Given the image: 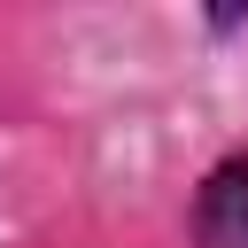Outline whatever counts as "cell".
<instances>
[{
    "instance_id": "1",
    "label": "cell",
    "mask_w": 248,
    "mask_h": 248,
    "mask_svg": "<svg viewBox=\"0 0 248 248\" xmlns=\"http://www.w3.org/2000/svg\"><path fill=\"white\" fill-rule=\"evenodd\" d=\"M186 240L194 248H248V155H217L194 186L186 209Z\"/></svg>"
},
{
    "instance_id": "2",
    "label": "cell",
    "mask_w": 248,
    "mask_h": 248,
    "mask_svg": "<svg viewBox=\"0 0 248 248\" xmlns=\"http://www.w3.org/2000/svg\"><path fill=\"white\" fill-rule=\"evenodd\" d=\"M240 23H248V8H217L209 16V31H240Z\"/></svg>"
}]
</instances>
